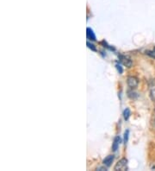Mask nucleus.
<instances>
[{"label": "nucleus", "mask_w": 155, "mask_h": 171, "mask_svg": "<svg viewBox=\"0 0 155 171\" xmlns=\"http://www.w3.org/2000/svg\"><path fill=\"white\" fill-rule=\"evenodd\" d=\"M115 170H121L124 171L127 170V160L126 158H122L121 159L120 161L116 164L115 168H114Z\"/></svg>", "instance_id": "f257e3e1"}, {"label": "nucleus", "mask_w": 155, "mask_h": 171, "mask_svg": "<svg viewBox=\"0 0 155 171\" xmlns=\"http://www.w3.org/2000/svg\"><path fill=\"white\" fill-rule=\"evenodd\" d=\"M127 84L130 88L134 89L138 87L139 81H138V79H137L136 77H134V76H128L127 78Z\"/></svg>", "instance_id": "f03ea898"}, {"label": "nucleus", "mask_w": 155, "mask_h": 171, "mask_svg": "<svg viewBox=\"0 0 155 171\" xmlns=\"http://www.w3.org/2000/svg\"><path fill=\"white\" fill-rule=\"evenodd\" d=\"M118 57H119L120 62L122 63V65L126 66L127 68H131V67H132L133 62H132V61L130 60L129 57H127L126 55H119Z\"/></svg>", "instance_id": "7ed1b4c3"}, {"label": "nucleus", "mask_w": 155, "mask_h": 171, "mask_svg": "<svg viewBox=\"0 0 155 171\" xmlns=\"http://www.w3.org/2000/svg\"><path fill=\"white\" fill-rule=\"evenodd\" d=\"M121 143V137L119 136H116V137L114 138V141H113L112 144V150L114 151H116L118 150V147H119V144Z\"/></svg>", "instance_id": "20e7f679"}, {"label": "nucleus", "mask_w": 155, "mask_h": 171, "mask_svg": "<svg viewBox=\"0 0 155 171\" xmlns=\"http://www.w3.org/2000/svg\"><path fill=\"white\" fill-rule=\"evenodd\" d=\"M86 36L88 39L92 40V41H96V35L94 34L93 30L91 28H87L86 29Z\"/></svg>", "instance_id": "39448f33"}, {"label": "nucleus", "mask_w": 155, "mask_h": 171, "mask_svg": "<svg viewBox=\"0 0 155 171\" xmlns=\"http://www.w3.org/2000/svg\"><path fill=\"white\" fill-rule=\"evenodd\" d=\"M114 156L113 155H109L104 160V164L107 166V167H110V165L112 164L113 161H114Z\"/></svg>", "instance_id": "423d86ee"}, {"label": "nucleus", "mask_w": 155, "mask_h": 171, "mask_svg": "<svg viewBox=\"0 0 155 171\" xmlns=\"http://www.w3.org/2000/svg\"><path fill=\"white\" fill-rule=\"evenodd\" d=\"M130 114H131V112H130L129 108H126V109L124 110V111H123V117H124V119H125V120H127V119L129 118V117H130Z\"/></svg>", "instance_id": "0eeeda50"}, {"label": "nucleus", "mask_w": 155, "mask_h": 171, "mask_svg": "<svg viewBox=\"0 0 155 171\" xmlns=\"http://www.w3.org/2000/svg\"><path fill=\"white\" fill-rule=\"evenodd\" d=\"M150 98L153 101L155 102V86L150 89Z\"/></svg>", "instance_id": "6e6552de"}, {"label": "nucleus", "mask_w": 155, "mask_h": 171, "mask_svg": "<svg viewBox=\"0 0 155 171\" xmlns=\"http://www.w3.org/2000/svg\"><path fill=\"white\" fill-rule=\"evenodd\" d=\"M128 135H129V130H127L124 133V144H126L127 143V140H128Z\"/></svg>", "instance_id": "1a4fd4ad"}, {"label": "nucleus", "mask_w": 155, "mask_h": 171, "mask_svg": "<svg viewBox=\"0 0 155 171\" xmlns=\"http://www.w3.org/2000/svg\"><path fill=\"white\" fill-rule=\"evenodd\" d=\"M87 46H88V48H91V49H92V50H93V51H97V48H96V47H95L93 44H92L91 42L87 41Z\"/></svg>", "instance_id": "9d476101"}, {"label": "nucleus", "mask_w": 155, "mask_h": 171, "mask_svg": "<svg viewBox=\"0 0 155 171\" xmlns=\"http://www.w3.org/2000/svg\"><path fill=\"white\" fill-rule=\"evenodd\" d=\"M116 69L118 70V72H119V74H122V72H123V70H122V68L121 67L119 64H116Z\"/></svg>", "instance_id": "9b49d317"}, {"label": "nucleus", "mask_w": 155, "mask_h": 171, "mask_svg": "<svg viewBox=\"0 0 155 171\" xmlns=\"http://www.w3.org/2000/svg\"><path fill=\"white\" fill-rule=\"evenodd\" d=\"M147 54H148V55H150L151 57H154V58H155V51H148V52H147Z\"/></svg>", "instance_id": "f8f14e48"}, {"label": "nucleus", "mask_w": 155, "mask_h": 171, "mask_svg": "<svg viewBox=\"0 0 155 171\" xmlns=\"http://www.w3.org/2000/svg\"><path fill=\"white\" fill-rule=\"evenodd\" d=\"M154 127H155V115H154Z\"/></svg>", "instance_id": "ddd939ff"}, {"label": "nucleus", "mask_w": 155, "mask_h": 171, "mask_svg": "<svg viewBox=\"0 0 155 171\" xmlns=\"http://www.w3.org/2000/svg\"><path fill=\"white\" fill-rule=\"evenodd\" d=\"M154 51H155V47H154Z\"/></svg>", "instance_id": "4468645a"}]
</instances>
